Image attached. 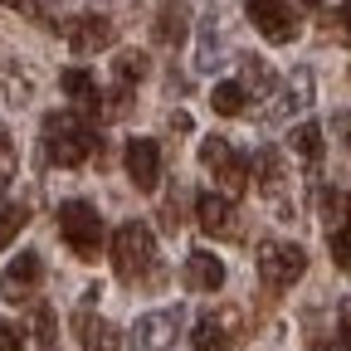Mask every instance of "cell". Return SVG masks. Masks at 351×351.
Wrapping results in <instances>:
<instances>
[{
  "label": "cell",
  "mask_w": 351,
  "mask_h": 351,
  "mask_svg": "<svg viewBox=\"0 0 351 351\" xmlns=\"http://www.w3.org/2000/svg\"><path fill=\"white\" fill-rule=\"evenodd\" d=\"M98 147V132H93V117L83 112H49L39 127V152L49 166H83Z\"/></svg>",
  "instance_id": "6da1fadb"
},
{
  "label": "cell",
  "mask_w": 351,
  "mask_h": 351,
  "mask_svg": "<svg viewBox=\"0 0 351 351\" xmlns=\"http://www.w3.org/2000/svg\"><path fill=\"white\" fill-rule=\"evenodd\" d=\"M112 269L122 283H142L156 274V234L142 219H127L112 230Z\"/></svg>",
  "instance_id": "7a4b0ae2"
},
{
  "label": "cell",
  "mask_w": 351,
  "mask_h": 351,
  "mask_svg": "<svg viewBox=\"0 0 351 351\" xmlns=\"http://www.w3.org/2000/svg\"><path fill=\"white\" fill-rule=\"evenodd\" d=\"M59 234H64V244H69L78 258H98V254H103V239H108L103 215L88 205V200H69V205L59 210Z\"/></svg>",
  "instance_id": "3957f363"
},
{
  "label": "cell",
  "mask_w": 351,
  "mask_h": 351,
  "mask_svg": "<svg viewBox=\"0 0 351 351\" xmlns=\"http://www.w3.org/2000/svg\"><path fill=\"white\" fill-rule=\"evenodd\" d=\"M302 274H307V254H302V244L269 239V244L258 249V283L269 288V293H288Z\"/></svg>",
  "instance_id": "277c9868"
},
{
  "label": "cell",
  "mask_w": 351,
  "mask_h": 351,
  "mask_svg": "<svg viewBox=\"0 0 351 351\" xmlns=\"http://www.w3.org/2000/svg\"><path fill=\"white\" fill-rule=\"evenodd\" d=\"M200 166L215 176V186H225V195H239V191L249 186V161H244V152H239L234 142H225V137H205V142H200Z\"/></svg>",
  "instance_id": "5b68a950"
},
{
  "label": "cell",
  "mask_w": 351,
  "mask_h": 351,
  "mask_svg": "<svg viewBox=\"0 0 351 351\" xmlns=\"http://www.w3.org/2000/svg\"><path fill=\"white\" fill-rule=\"evenodd\" d=\"M254 29L269 39V44H293L298 39V10L293 0H244Z\"/></svg>",
  "instance_id": "8992f818"
},
{
  "label": "cell",
  "mask_w": 351,
  "mask_h": 351,
  "mask_svg": "<svg viewBox=\"0 0 351 351\" xmlns=\"http://www.w3.org/2000/svg\"><path fill=\"white\" fill-rule=\"evenodd\" d=\"M186 313L181 307H161V313H147L137 327H132V351H171L176 337H181Z\"/></svg>",
  "instance_id": "52a82bcc"
},
{
  "label": "cell",
  "mask_w": 351,
  "mask_h": 351,
  "mask_svg": "<svg viewBox=\"0 0 351 351\" xmlns=\"http://www.w3.org/2000/svg\"><path fill=\"white\" fill-rule=\"evenodd\" d=\"M39 283H44V258H39L34 249H20V254L5 263V278H0V298H5V302H29Z\"/></svg>",
  "instance_id": "ba28073f"
},
{
  "label": "cell",
  "mask_w": 351,
  "mask_h": 351,
  "mask_svg": "<svg viewBox=\"0 0 351 351\" xmlns=\"http://www.w3.org/2000/svg\"><path fill=\"white\" fill-rule=\"evenodd\" d=\"M195 219H200V230L215 234V239H234L239 234V215H234V200L225 191H205L195 200Z\"/></svg>",
  "instance_id": "9c48e42d"
},
{
  "label": "cell",
  "mask_w": 351,
  "mask_h": 351,
  "mask_svg": "<svg viewBox=\"0 0 351 351\" xmlns=\"http://www.w3.org/2000/svg\"><path fill=\"white\" fill-rule=\"evenodd\" d=\"M122 161H127V176H132L137 191H156V181H161V147L152 137H132L122 147Z\"/></svg>",
  "instance_id": "30bf717a"
},
{
  "label": "cell",
  "mask_w": 351,
  "mask_h": 351,
  "mask_svg": "<svg viewBox=\"0 0 351 351\" xmlns=\"http://www.w3.org/2000/svg\"><path fill=\"white\" fill-rule=\"evenodd\" d=\"M93 298L98 293H88V302L73 313V332H78V341H83V351H122V337H117V327L112 322H103L98 313H93Z\"/></svg>",
  "instance_id": "8fae6325"
},
{
  "label": "cell",
  "mask_w": 351,
  "mask_h": 351,
  "mask_svg": "<svg viewBox=\"0 0 351 351\" xmlns=\"http://www.w3.org/2000/svg\"><path fill=\"white\" fill-rule=\"evenodd\" d=\"M69 49L73 54H98V49H108V44L117 39V29H112V20H103V15H78V20H69Z\"/></svg>",
  "instance_id": "7c38bea8"
},
{
  "label": "cell",
  "mask_w": 351,
  "mask_h": 351,
  "mask_svg": "<svg viewBox=\"0 0 351 351\" xmlns=\"http://www.w3.org/2000/svg\"><path fill=\"white\" fill-rule=\"evenodd\" d=\"M59 88H64V98L73 103V112H83V117H93V112L103 108L98 78L88 73V69H64V73H59Z\"/></svg>",
  "instance_id": "4fadbf2b"
},
{
  "label": "cell",
  "mask_w": 351,
  "mask_h": 351,
  "mask_svg": "<svg viewBox=\"0 0 351 351\" xmlns=\"http://www.w3.org/2000/svg\"><path fill=\"white\" fill-rule=\"evenodd\" d=\"M181 278H186L191 293H219V288H225V263H219L215 254H205V249H195V254L186 258Z\"/></svg>",
  "instance_id": "5bb4252c"
},
{
  "label": "cell",
  "mask_w": 351,
  "mask_h": 351,
  "mask_svg": "<svg viewBox=\"0 0 351 351\" xmlns=\"http://www.w3.org/2000/svg\"><path fill=\"white\" fill-rule=\"evenodd\" d=\"M186 29H191V10H186V0H166V5L156 10V44H166V49H176V44H186Z\"/></svg>",
  "instance_id": "9a60e30c"
},
{
  "label": "cell",
  "mask_w": 351,
  "mask_h": 351,
  "mask_svg": "<svg viewBox=\"0 0 351 351\" xmlns=\"http://www.w3.org/2000/svg\"><path fill=\"white\" fill-rule=\"evenodd\" d=\"M307 103H313V73L298 69V73L288 78V88H278V93H274V117H293V112H302Z\"/></svg>",
  "instance_id": "2e32d148"
},
{
  "label": "cell",
  "mask_w": 351,
  "mask_h": 351,
  "mask_svg": "<svg viewBox=\"0 0 351 351\" xmlns=\"http://www.w3.org/2000/svg\"><path fill=\"white\" fill-rule=\"evenodd\" d=\"M288 147H293L298 161L317 166V161H322V127H317V122H298V127H293V137H288Z\"/></svg>",
  "instance_id": "e0dca14e"
},
{
  "label": "cell",
  "mask_w": 351,
  "mask_h": 351,
  "mask_svg": "<svg viewBox=\"0 0 351 351\" xmlns=\"http://www.w3.org/2000/svg\"><path fill=\"white\" fill-rule=\"evenodd\" d=\"M254 171H258V191L278 200V195H283V186H288V176H283V161H278V152H258Z\"/></svg>",
  "instance_id": "ac0fdd59"
},
{
  "label": "cell",
  "mask_w": 351,
  "mask_h": 351,
  "mask_svg": "<svg viewBox=\"0 0 351 351\" xmlns=\"http://www.w3.org/2000/svg\"><path fill=\"white\" fill-rule=\"evenodd\" d=\"M191 346L195 351H230V327L219 317H200L195 332H191Z\"/></svg>",
  "instance_id": "d6986e66"
},
{
  "label": "cell",
  "mask_w": 351,
  "mask_h": 351,
  "mask_svg": "<svg viewBox=\"0 0 351 351\" xmlns=\"http://www.w3.org/2000/svg\"><path fill=\"white\" fill-rule=\"evenodd\" d=\"M112 78H117V88H137L147 78V54L142 49H122L112 59Z\"/></svg>",
  "instance_id": "ffe728a7"
},
{
  "label": "cell",
  "mask_w": 351,
  "mask_h": 351,
  "mask_svg": "<svg viewBox=\"0 0 351 351\" xmlns=\"http://www.w3.org/2000/svg\"><path fill=\"white\" fill-rule=\"evenodd\" d=\"M244 103H249V93H244V83H215V93H210V108L219 112V117H239L244 112Z\"/></svg>",
  "instance_id": "44dd1931"
},
{
  "label": "cell",
  "mask_w": 351,
  "mask_h": 351,
  "mask_svg": "<svg viewBox=\"0 0 351 351\" xmlns=\"http://www.w3.org/2000/svg\"><path fill=\"white\" fill-rule=\"evenodd\" d=\"M29 322H34V341H39V351H59V317H54V307H49V302H39Z\"/></svg>",
  "instance_id": "7402d4cb"
},
{
  "label": "cell",
  "mask_w": 351,
  "mask_h": 351,
  "mask_svg": "<svg viewBox=\"0 0 351 351\" xmlns=\"http://www.w3.org/2000/svg\"><path fill=\"white\" fill-rule=\"evenodd\" d=\"M244 93H278L274 69L263 59H254V54H244Z\"/></svg>",
  "instance_id": "603a6c76"
},
{
  "label": "cell",
  "mask_w": 351,
  "mask_h": 351,
  "mask_svg": "<svg viewBox=\"0 0 351 351\" xmlns=\"http://www.w3.org/2000/svg\"><path fill=\"white\" fill-rule=\"evenodd\" d=\"M25 219H29V210L25 205H15V200H0V249H5L20 230H25Z\"/></svg>",
  "instance_id": "cb8c5ba5"
},
{
  "label": "cell",
  "mask_w": 351,
  "mask_h": 351,
  "mask_svg": "<svg viewBox=\"0 0 351 351\" xmlns=\"http://www.w3.org/2000/svg\"><path fill=\"white\" fill-rule=\"evenodd\" d=\"M332 263L341 274H351V219H337L332 230Z\"/></svg>",
  "instance_id": "d4e9b609"
},
{
  "label": "cell",
  "mask_w": 351,
  "mask_h": 351,
  "mask_svg": "<svg viewBox=\"0 0 351 351\" xmlns=\"http://www.w3.org/2000/svg\"><path fill=\"white\" fill-rule=\"evenodd\" d=\"M337 337L351 346V298H341V307H337Z\"/></svg>",
  "instance_id": "484cf974"
},
{
  "label": "cell",
  "mask_w": 351,
  "mask_h": 351,
  "mask_svg": "<svg viewBox=\"0 0 351 351\" xmlns=\"http://www.w3.org/2000/svg\"><path fill=\"white\" fill-rule=\"evenodd\" d=\"M0 351H25V341H20V332L10 322H0Z\"/></svg>",
  "instance_id": "4316f807"
},
{
  "label": "cell",
  "mask_w": 351,
  "mask_h": 351,
  "mask_svg": "<svg viewBox=\"0 0 351 351\" xmlns=\"http://www.w3.org/2000/svg\"><path fill=\"white\" fill-rule=\"evenodd\" d=\"M317 351H351V346H346L341 337H332V341H317Z\"/></svg>",
  "instance_id": "83f0119b"
},
{
  "label": "cell",
  "mask_w": 351,
  "mask_h": 351,
  "mask_svg": "<svg viewBox=\"0 0 351 351\" xmlns=\"http://www.w3.org/2000/svg\"><path fill=\"white\" fill-rule=\"evenodd\" d=\"M341 20H346V25H351V0H341Z\"/></svg>",
  "instance_id": "f1b7e54d"
},
{
  "label": "cell",
  "mask_w": 351,
  "mask_h": 351,
  "mask_svg": "<svg viewBox=\"0 0 351 351\" xmlns=\"http://www.w3.org/2000/svg\"><path fill=\"white\" fill-rule=\"evenodd\" d=\"M0 5H25V0H0Z\"/></svg>",
  "instance_id": "f546056e"
},
{
  "label": "cell",
  "mask_w": 351,
  "mask_h": 351,
  "mask_svg": "<svg viewBox=\"0 0 351 351\" xmlns=\"http://www.w3.org/2000/svg\"><path fill=\"white\" fill-rule=\"evenodd\" d=\"M0 142H10V132H0Z\"/></svg>",
  "instance_id": "4dcf8cb0"
}]
</instances>
